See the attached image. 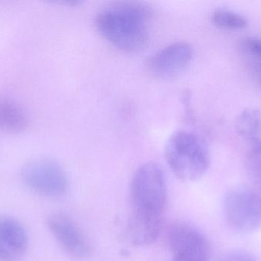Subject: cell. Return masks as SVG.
<instances>
[{
	"instance_id": "6da1fadb",
	"label": "cell",
	"mask_w": 261,
	"mask_h": 261,
	"mask_svg": "<svg viewBox=\"0 0 261 261\" xmlns=\"http://www.w3.org/2000/svg\"><path fill=\"white\" fill-rule=\"evenodd\" d=\"M151 10L138 2H119L106 6L96 17V29L107 41L128 52L147 42Z\"/></svg>"
},
{
	"instance_id": "7a4b0ae2",
	"label": "cell",
	"mask_w": 261,
	"mask_h": 261,
	"mask_svg": "<svg viewBox=\"0 0 261 261\" xmlns=\"http://www.w3.org/2000/svg\"><path fill=\"white\" fill-rule=\"evenodd\" d=\"M165 158L175 176L186 182L200 179L210 165L208 146L199 135L187 130H179L169 138Z\"/></svg>"
},
{
	"instance_id": "3957f363",
	"label": "cell",
	"mask_w": 261,
	"mask_h": 261,
	"mask_svg": "<svg viewBox=\"0 0 261 261\" xmlns=\"http://www.w3.org/2000/svg\"><path fill=\"white\" fill-rule=\"evenodd\" d=\"M130 197L132 212L162 218L167 202V184L163 170L158 164L147 162L135 172Z\"/></svg>"
},
{
	"instance_id": "277c9868",
	"label": "cell",
	"mask_w": 261,
	"mask_h": 261,
	"mask_svg": "<svg viewBox=\"0 0 261 261\" xmlns=\"http://www.w3.org/2000/svg\"><path fill=\"white\" fill-rule=\"evenodd\" d=\"M223 212L230 228L251 234L261 228V196L246 186L230 188L223 201Z\"/></svg>"
},
{
	"instance_id": "5b68a950",
	"label": "cell",
	"mask_w": 261,
	"mask_h": 261,
	"mask_svg": "<svg viewBox=\"0 0 261 261\" xmlns=\"http://www.w3.org/2000/svg\"><path fill=\"white\" fill-rule=\"evenodd\" d=\"M21 176L26 186L44 197H61L68 189L65 171L53 159L41 158L29 161L21 169Z\"/></svg>"
},
{
	"instance_id": "8992f818",
	"label": "cell",
	"mask_w": 261,
	"mask_h": 261,
	"mask_svg": "<svg viewBox=\"0 0 261 261\" xmlns=\"http://www.w3.org/2000/svg\"><path fill=\"white\" fill-rule=\"evenodd\" d=\"M168 243L173 260L208 261L210 248L208 241L197 228L190 224L178 222L170 227Z\"/></svg>"
},
{
	"instance_id": "52a82bcc",
	"label": "cell",
	"mask_w": 261,
	"mask_h": 261,
	"mask_svg": "<svg viewBox=\"0 0 261 261\" xmlns=\"http://www.w3.org/2000/svg\"><path fill=\"white\" fill-rule=\"evenodd\" d=\"M47 227L61 248L72 257L84 259L91 254V247L76 224L65 215H51Z\"/></svg>"
},
{
	"instance_id": "ba28073f",
	"label": "cell",
	"mask_w": 261,
	"mask_h": 261,
	"mask_svg": "<svg viewBox=\"0 0 261 261\" xmlns=\"http://www.w3.org/2000/svg\"><path fill=\"white\" fill-rule=\"evenodd\" d=\"M193 49L186 41L167 44L150 57L148 67L152 73L161 78H170L180 73L193 58Z\"/></svg>"
},
{
	"instance_id": "9c48e42d",
	"label": "cell",
	"mask_w": 261,
	"mask_h": 261,
	"mask_svg": "<svg viewBox=\"0 0 261 261\" xmlns=\"http://www.w3.org/2000/svg\"><path fill=\"white\" fill-rule=\"evenodd\" d=\"M161 220V218L132 213L127 230L130 242L141 247L153 243L159 235Z\"/></svg>"
},
{
	"instance_id": "30bf717a",
	"label": "cell",
	"mask_w": 261,
	"mask_h": 261,
	"mask_svg": "<svg viewBox=\"0 0 261 261\" xmlns=\"http://www.w3.org/2000/svg\"><path fill=\"white\" fill-rule=\"evenodd\" d=\"M27 113L16 101L0 96V131L19 133L29 126Z\"/></svg>"
},
{
	"instance_id": "8fae6325",
	"label": "cell",
	"mask_w": 261,
	"mask_h": 261,
	"mask_svg": "<svg viewBox=\"0 0 261 261\" xmlns=\"http://www.w3.org/2000/svg\"><path fill=\"white\" fill-rule=\"evenodd\" d=\"M0 242L18 257L27 248L29 239L25 229L18 221L0 216Z\"/></svg>"
},
{
	"instance_id": "7c38bea8",
	"label": "cell",
	"mask_w": 261,
	"mask_h": 261,
	"mask_svg": "<svg viewBox=\"0 0 261 261\" xmlns=\"http://www.w3.org/2000/svg\"><path fill=\"white\" fill-rule=\"evenodd\" d=\"M239 134L248 143L251 150H261V111L248 108L238 116L236 122Z\"/></svg>"
},
{
	"instance_id": "4fadbf2b",
	"label": "cell",
	"mask_w": 261,
	"mask_h": 261,
	"mask_svg": "<svg viewBox=\"0 0 261 261\" xmlns=\"http://www.w3.org/2000/svg\"><path fill=\"white\" fill-rule=\"evenodd\" d=\"M214 26L222 29H242L248 26V21L243 15L228 9H217L211 16Z\"/></svg>"
},
{
	"instance_id": "5bb4252c",
	"label": "cell",
	"mask_w": 261,
	"mask_h": 261,
	"mask_svg": "<svg viewBox=\"0 0 261 261\" xmlns=\"http://www.w3.org/2000/svg\"><path fill=\"white\" fill-rule=\"evenodd\" d=\"M247 168L251 179L261 191V150H251L247 157Z\"/></svg>"
},
{
	"instance_id": "9a60e30c",
	"label": "cell",
	"mask_w": 261,
	"mask_h": 261,
	"mask_svg": "<svg viewBox=\"0 0 261 261\" xmlns=\"http://www.w3.org/2000/svg\"><path fill=\"white\" fill-rule=\"evenodd\" d=\"M222 261H257L251 254L242 251H232L222 257Z\"/></svg>"
},
{
	"instance_id": "2e32d148",
	"label": "cell",
	"mask_w": 261,
	"mask_h": 261,
	"mask_svg": "<svg viewBox=\"0 0 261 261\" xmlns=\"http://www.w3.org/2000/svg\"><path fill=\"white\" fill-rule=\"evenodd\" d=\"M245 48L249 52L255 54V55L261 56V40L256 39V38H251L245 41Z\"/></svg>"
},
{
	"instance_id": "e0dca14e",
	"label": "cell",
	"mask_w": 261,
	"mask_h": 261,
	"mask_svg": "<svg viewBox=\"0 0 261 261\" xmlns=\"http://www.w3.org/2000/svg\"><path fill=\"white\" fill-rule=\"evenodd\" d=\"M17 256L11 251L6 245L0 242V260L13 261L17 258Z\"/></svg>"
},
{
	"instance_id": "ac0fdd59",
	"label": "cell",
	"mask_w": 261,
	"mask_h": 261,
	"mask_svg": "<svg viewBox=\"0 0 261 261\" xmlns=\"http://www.w3.org/2000/svg\"><path fill=\"white\" fill-rule=\"evenodd\" d=\"M254 75L255 77L256 81L261 87V64L254 66Z\"/></svg>"
},
{
	"instance_id": "d6986e66",
	"label": "cell",
	"mask_w": 261,
	"mask_h": 261,
	"mask_svg": "<svg viewBox=\"0 0 261 261\" xmlns=\"http://www.w3.org/2000/svg\"><path fill=\"white\" fill-rule=\"evenodd\" d=\"M173 261H185V260H173Z\"/></svg>"
}]
</instances>
